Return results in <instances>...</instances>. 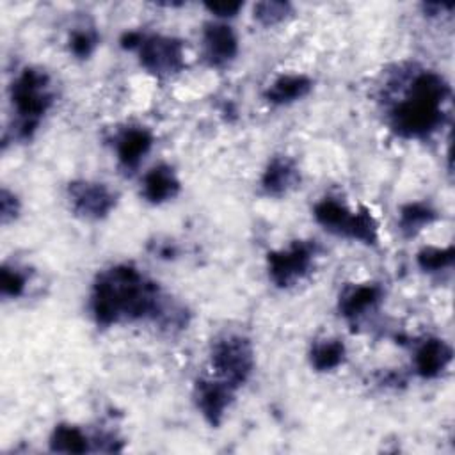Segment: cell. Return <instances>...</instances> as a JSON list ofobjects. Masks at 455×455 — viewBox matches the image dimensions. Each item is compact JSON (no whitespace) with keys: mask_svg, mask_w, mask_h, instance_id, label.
<instances>
[{"mask_svg":"<svg viewBox=\"0 0 455 455\" xmlns=\"http://www.w3.org/2000/svg\"><path fill=\"white\" fill-rule=\"evenodd\" d=\"M313 217L325 231L348 238L352 220H354V212L347 208L345 203L334 197H323L313 206Z\"/></svg>","mask_w":455,"mask_h":455,"instance_id":"2e32d148","label":"cell"},{"mask_svg":"<svg viewBox=\"0 0 455 455\" xmlns=\"http://www.w3.org/2000/svg\"><path fill=\"white\" fill-rule=\"evenodd\" d=\"M313 89V80L302 73H286L277 76L263 92L267 103L283 107L306 98Z\"/></svg>","mask_w":455,"mask_h":455,"instance_id":"9a60e30c","label":"cell"},{"mask_svg":"<svg viewBox=\"0 0 455 455\" xmlns=\"http://www.w3.org/2000/svg\"><path fill=\"white\" fill-rule=\"evenodd\" d=\"M155 137L144 126H128L116 137V155L126 172H133L151 151Z\"/></svg>","mask_w":455,"mask_h":455,"instance_id":"4fadbf2b","label":"cell"},{"mask_svg":"<svg viewBox=\"0 0 455 455\" xmlns=\"http://www.w3.org/2000/svg\"><path fill=\"white\" fill-rule=\"evenodd\" d=\"M437 210L425 201H411L400 206L398 212V229L405 238L416 236L427 226L437 220Z\"/></svg>","mask_w":455,"mask_h":455,"instance_id":"e0dca14e","label":"cell"},{"mask_svg":"<svg viewBox=\"0 0 455 455\" xmlns=\"http://www.w3.org/2000/svg\"><path fill=\"white\" fill-rule=\"evenodd\" d=\"M21 210V203L14 192H11L7 187H2L0 190V219L2 224H9L18 219Z\"/></svg>","mask_w":455,"mask_h":455,"instance_id":"d4e9b609","label":"cell"},{"mask_svg":"<svg viewBox=\"0 0 455 455\" xmlns=\"http://www.w3.org/2000/svg\"><path fill=\"white\" fill-rule=\"evenodd\" d=\"M451 359H453L451 345L443 338L430 336L416 347L412 364L418 377L425 380H432L441 377V373L450 366Z\"/></svg>","mask_w":455,"mask_h":455,"instance_id":"8fae6325","label":"cell"},{"mask_svg":"<svg viewBox=\"0 0 455 455\" xmlns=\"http://www.w3.org/2000/svg\"><path fill=\"white\" fill-rule=\"evenodd\" d=\"M91 313L101 327L137 320H153L165 329L187 325L185 309L169 306L160 286L130 263L112 265L96 275L91 290Z\"/></svg>","mask_w":455,"mask_h":455,"instance_id":"6da1fadb","label":"cell"},{"mask_svg":"<svg viewBox=\"0 0 455 455\" xmlns=\"http://www.w3.org/2000/svg\"><path fill=\"white\" fill-rule=\"evenodd\" d=\"M91 439L84 430L71 423H59L50 434V451L55 453H85L91 451Z\"/></svg>","mask_w":455,"mask_h":455,"instance_id":"d6986e66","label":"cell"},{"mask_svg":"<svg viewBox=\"0 0 455 455\" xmlns=\"http://www.w3.org/2000/svg\"><path fill=\"white\" fill-rule=\"evenodd\" d=\"M210 364L215 377L228 382L235 389L243 386L256 366L254 347L249 338L235 332L220 334L210 348Z\"/></svg>","mask_w":455,"mask_h":455,"instance_id":"277c9868","label":"cell"},{"mask_svg":"<svg viewBox=\"0 0 455 455\" xmlns=\"http://www.w3.org/2000/svg\"><path fill=\"white\" fill-rule=\"evenodd\" d=\"M238 37L224 21H208L203 27V55L212 68H226L238 55Z\"/></svg>","mask_w":455,"mask_h":455,"instance_id":"9c48e42d","label":"cell"},{"mask_svg":"<svg viewBox=\"0 0 455 455\" xmlns=\"http://www.w3.org/2000/svg\"><path fill=\"white\" fill-rule=\"evenodd\" d=\"M27 288V275L16 267L7 263L2 265L0 270V293L4 299H18L25 293Z\"/></svg>","mask_w":455,"mask_h":455,"instance_id":"cb8c5ba5","label":"cell"},{"mask_svg":"<svg viewBox=\"0 0 455 455\" xmlns=\"http://www.w3.org/2000/svg\"><path fill=\"white\" fill-rule=\"evenodd\" d=\"M293 12V5L284 0H263L256 2L252 9L254 20L261 27H275L286 21Z\"/></svg>","mask_w":455,"mask_h":455,"instance_id":"ffe728a7","label":"cell"},{"mask_svg":"<svg viewBox=\"0 0 455 455\" xmlns=\"http://www.w3.org/2000/svg\"><path fill=\"white\" fill-rule=\"evenodd\" d=\"M137 53L140 66L158 78H169L185 68V46L183 41L174 36L144 34Z\"/></svg>","mask_w":455,"mask_h":455,"instance_id":"8992f818","label":"cell"},{"mask_svg":"<svg viewBox=\"0 0 455 455\" xmlns=\"http://www.w3.org/2000/svg\"><path fill=\"white\" fill-rule=\"evenodd\" d=\"M423 7V12L427 16H437L441 14L443 11H450L453 7V4H439V2H427L421 5Z\"/></svg>","mask_w":455,"mask_h":455,"instance_id":"83f0119b","label":"cell"},{"mask_svg":"<svg viewBox=\"0 0 455 455\" xmlns=\"http://www.w3.org/2000/svg\"><path fill=\"white\" fill-rule=\"evenodd\" d=\"M450 84L435 71L412 76L407 92L389 110V126L402 139H427L444 123Z\"/></svg>","mask_w":455,"mask_h":455,"instance_id":"7a4b0ae2","label":"cell"},{"mask_svg":"<svg viewBox=\"0 0 455 455\" xmlns=\"http://www.w3.org/2000/svg\"><path fill=\"white\" fill-rule=\"evenodd\" d=\"M68 199L76 217L84 220H101L117 204V194L101 181L75 180L68 185Z\"/></svg>","mask_w":455,"mask_h":455,"instance_id":"52a82bcc","label":"cell"},{"mask_svg":"<svg viewBox=\"0 0 455 455\" xmlns=\"http://www.w3.org/2000/svg\"><path fill=\"white\" fill-rule=\"evenodd\" d=\"M384 299V290L379 283H361L345 288L338 300V309L348 322H357Z\"/></svg>","mask_w":455,"mask_h":455,"instance_id":"7c38bea8","label":"cell"},{"mask_svg":"<svg viewBox=\"0 0 455 455\" xmlns=\"http://www.w3.org/2000/svg\"><path fill=\"white\" fill-rule=\"evenodd\" d=\"M9 98L16 114L14 135L30 140L55 101L50 75L34 66L21 69L9 87Z\"/></svg>","mask_w":455,"mask_h":455,"instance_id":"3957f363","label":"cell"},{"mask_svg":"<svg viewBox=\"0 0 455 455\" xmlns=\"http://www.w3.org/2000/svg\"><path fill=\"white\" fill-rule=\"evenodd\" d=\"M235 387L220 379H199L194 386V400L204 421L217 428L235 400Z\"/></svg>","mask_w":455,"mask_h":455,"instance_id":"ba28073f","label":"cell"},{"mask_svg":"<svg viewBox=\"0 0 455 455\" xmlns=\"http://www.w3.org/2000/svg\"><path fill=\"white\" fill-rule=\"evenodd\" d=\"M347 359V347L338 338H323L311 345L309 363L315 371L327 373L339 368Z\"/></svg>","mask_w":455,"mask_h":455,"instance_id":"ac0fdd59","label":"cell"},{"mask_svg":"<svg viewBox=\"0 0 455 455\" xmlns=\"http://www.w3.org/2000/svg\"><path fill=\"white\" fill-rule=\"evenodd\" d=\"M181 190L180 178L174 169L167 164L153 165L144 176L140 183V196L149 204H164L174 199Z\"/></svg>","mask_w":455,"mask_h":455,"instance_id":"5bb4252c","label":"cell"},{"mask_svg":"<svg viewBox=\"0 0 455 455\" xmlns=\"http://www.w3.org/2000/svg\"><path fill=\"white\" fill-rule=\"evenodd\" d=\"M142 39H144V34H142V32H139V30H126V32L121 36L119 44H121V48H124V50H137V48L140 46Z\"/></svg>","mask_w":455,"mask_h":455,"instance_id":"4316f807","label":"cell"},{"mask_svg":"<svg viewBox=\"0 0 455 455\" xmlns=\"http://www.w3.org/2000/svg\"><path fill=\"white\" fill-rule=\"evenodd\" d=\"M300 183V171L297 162L286 155L272 156L259 178L261 192L268 197H283L297 188Z\"/></svg>","mask_w":455,"mask_h":455,"instance_id":"30bf717a","label":"cell"},{"mask_svg":"<svg viewBox=\"0 0 455 455\" xmlns=\"http://www.w3.org/2000/svg\"><path fill=\"white\" fill-rule=\"evenodd\" d=\"M350 240H357L364 245H377L379 243V224L371 212L366 206H359L354 212L352 228L348 233Z\"/></svg>","mask_w":455,"mask_h":455,"instance_id":"44dd1931","label":"cell"},{"mask_svg":"<svg viewBox=\"0 0 455 455\" xmlns=\"http://www.w3.org/2000/svg\"><path fill=\"white\" fill-rule=\"evenodd\" d=\"M242 7H243L242 2H206L204 4V9L220 20L236 16Z\"/></svg>","mask_w":455,"mask_h":455,"instance_id":"484cf974","label":"cell"},{"mask_svg":"<svg viewBox=\"0 0 455 455\" xmlns=\"http://www.w3.org/2000/svg\"><path fill=\"white\" fill-rule=\"evenodd\" d=\"M100 44V36L94 28H87V27H76L68 39V48L71 52L73 57L84 60L89 59L94 50Z\"/></svg>","mask_w":455,"mask_h":455,"instance_id":"603a6c76","label":"cell"},{"mask_svg":"<svg viewBox=\"0 0 455 455\" xmlns=\"http://www.w3.org/2000/svg\"><path fill=\"white\" fill-rule=\"evenodd\" d=\"M455 259V249L453 245L448 247H434L427 245L418 251L416 263L423 272H441L444 268H450Z\"/></svg>","mask_w":455,"mask_h":455,"instance_id":"7402d4cb","label":"cell"},{"mask_svg":"<svg viewBox=\"0 0 455 455\" xmlns=\"http://www.w3.org/2000/svg\"><path fill=\"white\" fill-rule=\"evenodd\" d=\"M318 245L311 240H293L290 245L267 254V272L274 286L286 290L299 284L315 267Z\"/></svg>","mask_w":455,"mask_h":455,"instance_id":"5b68a950","label":"cell"}]
</instances>
